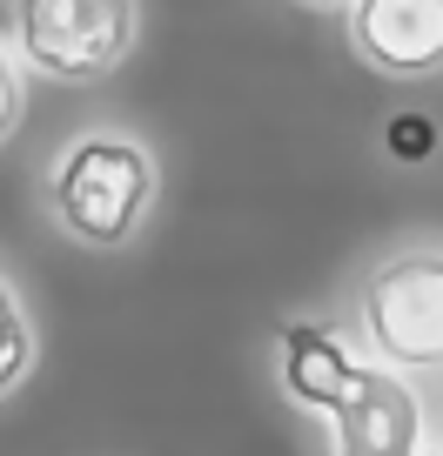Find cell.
Listing matches in <instances>:
<instances>
[{
	"instance_id": "cell-1",
	"label": "cell",
	"mask_w": 443,
	"mask_h": 456,
	"mask_svg": "<svg viewBox=\"0 0 443 456\" xmlns=\"http://www.w3.org/2000/svg\"><path fill=\"white\" fill-rule=\"evenodd\" d=\"M61 228L87 248H121L142 228L148 201H155V161L121 134H87L61 155L54 182H47Z\"/></svg>"
},
{
	"instance_id": "cell-2",
	"label": "cell",
	"mask_w": 443,
	"mask_h": 456,
	"mask_svg": "<svg viewBox=\"0 0 443 456\" xmlns=\"http://www.w3.org/2000/svg\"><path fill=\"white\" fill-rule=\"evenodd\" d=\"M363 349L390 376L443 370V248H403L363 282Z\"/></svg>"
},
{
	"instance_id": "cell-3",
	"label": "cell",
	"mask_w": 443,
	"mask_h": 456,
	"mask_svg": "<svg viewBox=\"0 0 443 456\" xmlns=\"http://www.w3.org/2000/svg\"><path fill=\"white\" fill-rule=\"evenodd\" d=\"M21 54L54 81H101L135 47V7L121 0H28L21 7Z\"/></svg>"
},
{
	"instance_id": "cell-4",
	"label": "cell",
	"mask_w": 443,
	"mask_h": 456,
	"mask_svg": "<svg viewBox=\"0 0 443 456\" xmlns=\"http://www.w3.org/2000/svg\"><path fill=\"white\" fill-rule=\"evenodd\" d=\"M336 423V456H437L423 429V403L403 376L390 370H363L357 396L329 416Z\"/></svg>"
},
{
	"instance_id": "cell-5",
	"label": "cell",
	"mask_w": 443,
	"mask_h": 456,
	"mask_svg": "<svg viewBox=\"0 0 443 456\" xmlns=\"http://www.w3.org/2000/svg\"><path fill=\"white\" fill-rule=\"evenodd\" d=\"M349 41L376 74H443V0H363L349 7Z\"/></svg>"
},
{
	"instance_id": "cell-6",
	"label": "cell",
	"mask_w": 443,
	"mask_h": 456,
	"mask_svg": "<svg viewBox=\"0 0 443 456\" xmlns=\"http://www.w3.org/2000/svg\"><path fill=\"white\" fill-rule=\"evenodd\" d=\"M363 370H370V362H363L336 329H323V322H289L283 329V389L302 403V410L336 416L349 396H357Z\"/></svg>"
},
{
	"instance_id": "cell-7",
	"label": "cell",
	"mask_w": 443,
	"mask_h": 456,
	"mask_svg": "<svg viewBox=\"0 0 443 456\" xmlns=\"http://www.w3.org/2000/svg\"><path fill=\"white\" fill-rule=\"evenodd\" d=\"M34 362V329H28V309H21V296L7 282H0V396L28 376Z\"/></svg>"
},
{
	"instance_id": "cell-8",
	"label": "cell",
	"mask_w": 443,
	"mask_h": 456,
	"mask_svg": "<svg viewBox=\"0 0 443 456\" xmlns=\"http://www.w3.org/2000/svg\"><path fill=\"white\" fill-rule=\"evenodd\" d=\"M21 101H28V87H21V61L0 47V142L21 128Z\"/></svg>"
},
{
	"instance_id": "cell-9",
	"label": "cell",
	"mask_w": 443,
	"mask_h": 456,
	"mask_svg": "<svg viewBox=\"0 0 443 456\" xmlns=\"http://www.w3.org/2000/svg\"><path fill=\"white\" fill-rule=\"evenodd\" d=\"M430 148H437V128H430V121H416V114L390 121V155H397V161H423Z\"/></svg>"
},
{
	"instance_id": "cell-10",
	"label": "cell",
	"mask_w": 443,
	"mask_h": 456,
	"mask_svg": "<svg viewBox=\"0 0 443 456\" xmlns=\"http://www.w3.org/2000/svg\"><path fill=\"white\" fill-rule=\"evenodd\" d=\"M437 456H443V450H437Z\"/></svg>"
}]
</instances>
